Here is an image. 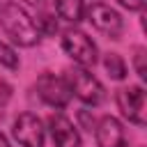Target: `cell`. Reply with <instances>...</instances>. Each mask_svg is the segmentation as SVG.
<instances>
[{
	"mask_svg": "<svg viewBox=\"0 0 147 147\" xmlns=\"http://www.w3.org/2000/svg\"><path fill=\"white\" fill-rule=\"evenodd\" d=\"M34 23H37V28H39L41 34H55L57 32V18L51 11H39L37 18H34Z\"/></svg>",
	"mask_w": 147,
	"mask_h": 147,
	"instance_id": "13",
	"label": "cell"
},
{
	"mask_svg": "<svg viewBox=\"0 0 147 147\" xmlns=\"http://www.w3.org/2000/svg\"><path fill=\"white\" fill-rule=\"evenodd\" d=\"M60 44H62V51L78 64V67H94L99 62V48L96 44L92 41V37L78 28H67L62 30V37H60Z\"/></svg>",
	"mask_w": 147,
	"mask_h": 147,
	"instance_id": "3",
	"label": "cell"
},
{
	"mask_svg": "<svg viewBox=\"0 0 147 147\" xmlns=\"http://www.w3.org/2000/svg\"><path fill=\"white\" fill-rule=\"evenodd\" d=\"M145 2L147 0H117V5L124 7V9H129V11H142L145 9Z\"/></svg>",
	"mask_w": 147,
	"mask_h": 147,
	"instance_id": "16",
	"label": "cell"
},
{
	"mask_svg": "<svg viewBox=\"0 0 147 147\" xmlns=\"http://www.w3.org/2000/svg\"><path fill=\"white\" fill-rule=\"evenodd\" d=\"M94 140L96 147H126V133L124 124L115 115H103L94 124Z\"/></svg>",
	"mask_w": 147,
	"mask_h": 147,
	"instance_id": "9",
	"label": "cell"
},
{
	"mask_svg": "<svg viewBox=\"0 0 147 147\" xmlns=\"http://www.w3.org/2000/svg\"><path fill=\"white\" fill-rule=\"evenodd\" d=\"M11 136L21 147H44L46 142V126L39 115L21 113L11 124Z\"/></svg>",
	"mask_w": 147,
	"mask_h": 147,
	"instance_id": "7",
	"label": "cell"
},
{
	"mask_svg": "<svg viewBox=\"0 0 147 147\" xmlns=\"http://www.w3.org/2000/svg\"><path fill=\"white\" fill-rule=\"evenodd\" d=\"M34 90H37V96L41 99V103L55 108V110H62L69 106L71 101V90H69V83L64 76H55L51 71H44L37 83H34Z\"/></svg>",
	"mask_w": 147,
	"mask_h": 147,
	"instance_id": "5",
	"label": "cell"
},
{
	"mask_svg": "<svg viewBox=\"0 0 147 147\" xmlns=\"http://www.w3.org/2000/svg\"><path fill=\"white\" fill-rule=\"evenodd\" d=\"M25 2H30V5H41L44 0H25Z\"/></svg>",
	"mask_w": 147,
	"mask_h": 147,
	"instance_id": "18",
	"label": "cell"
},
{
	"mask_svg": "<svg viewBox=\"0 0 147 147\" xmlns=\"http://www.w3.org/2000/svg\"><path fill=\"white\" fill-rule=\"evenodd\" d=\"M44 126H46V133L51 136L53 147H80V142H83L78 126L62 110L51 113Z\"/></svg>",
	"mask_w": 147,
	"mask_h": 147,
	"instance_id": "8",
	"label": "cell"
},
{
	"mask_svg": "<svg viewBox=\"0 0 147 147\" xmlns=\"http://www.w3.org/2000/svg\"><path fill=\"white\" fill-rule=\"evenodd\" d=\"M85 7H87L85 0H53L55 16L71 25H76L85 18Z\"/></svg>",
	"mask_w": 147,
	"mask_h": 147,
	"instance_id": "10",
	"label": "cell"
},
{
	"mask_svg": "<svg viewBox=\"0 0 147 147\" xmlns=\"http://www.w3.org/2000/svg\"><path fill=\"white\" fill-rule=\"evenodd\" d=\"M0 30L5 32V37H9L11 44L21 48H32L41 39L34 16L14 0H7L0 5Z\"/></svg>",
	"mask_w": 147,
	"mask_h": 147,
	"instance_id": "1",
	"label": "cell"
},
{
	"mask_svg": "<svg viewBox=\"0 0 147 147\" xmlns=\"http://www.w3.org/2000/svg\"><path fill=\"white\" fill-rule=\"evenodd\" d=\"M145 60H147L145 46H136V48H133V67H136V74L140 76L142 83L147 80V64H145Z\"/></svg>",
	"mask_w": 147,
	"mask_h": 147,
	"instance_id": "14",
	"label": "cell"
},
{
	"mask_svg": "<svg viewBox=\"0 0 147 147\" xmlns=\"http://www.w3.org/2000/svg\"><path fill=\"white\" fill-rule=\"evenodd\" d=\"M0 147H9V140L5 138V133L0 131Z\"/></svg>",
	"mask_w": 147,
	"mask_h": 147,
	"instance_id": "17",
	"label": "cell"
},
{
	"mask_svg": "<svg viewBox=\"0 0 147 147\" xmlns=\"http://www.w3.org/2000/svg\"><path fill=\"white\" fill-rule=\"evenodd\" d=\"M78 122H80V126H78V129H85L87 133H92V131H94V124H96V119H94L92 110H87V108H80V110H78Z\"/></svg>",
	"mask_w": 147,
	"mask_h": 147,
	"instance_id": "15",
	"label": "cell"
},
{
	"mask_svg": "<svg viewBox=\"0 0 147 147\" xmlns=\"http://www.w3.org/2000/svg\"><path fill=\"white\" fill-rule=\"evenodd\" d=\"M67 83H69V90H71V96H76L80 103L85 106H101L106 101V87L103 83L85 67H69L67 74H64Z\"/></svg>",
	"mask_w": 147,
	"mask_h": 147,
	"instance_id": "2",
	"label": "cell"
},
{
	"mask_svg": "<svg viewBox=\"0 0 147 147\" xmlns=\"http://www.w3.org/2000/svg\"><path fill=\"white\" fill-rule=\"evenodd\" d=\"M115 103L122 117L136 126L147 124V99L140 85H124L115 92Z\"/></svg>",
	"mask_w": 147,
	"mask_h": 147,
	"instance_id": "4",
	"label": "cell"
},
{
	"mask_svg": "<svg viewBox=\"0 0 147 147\" xmlns=\"http://www.w3.org/2000/svg\"><path fill=\"white\" fill-rule=\"evenodd\" d=\"M18 64H21V60H18L16 48L11 44H7L5 39H0V67L14 71V69H18Z\"/></svg>",
	"mask_w": 147,
	"mask_h": 147,
	"instance_id": "12",
	"label": "cell"
},
{
	"mask_svg": "<svg viewBox=\"0 0 147 147\" xmlns=\"http://www.w3.org/2000/svg\"><path fill=\"white\" fill-rule=\"evenodd\" d=\"M85 18L92 23V28L110 39H119L124 32V21L119 16L117 9H113L110 5L103 2H92L90 7H85Z\"/></svg>",
	"mask_w": 147,
	"mask_h": 147,
	"instance_id": "6",
	"label": "cell"
},
{
	"mask_svg": "<svg viewBox=\"0 0 147 147\" xmlns=\"http://www.w3.org/2000/svg\"><path fill=\"white\" fill-rule=\"evenodd\" d=\"M103 69L108 71V76L113 80H124L126 78V62L119 53H106L103 55Z\"/></svg>",
	"mask_w": 147,
	"mask_h": 147,
	"instance_id": "11",
	"label": "cell"
}]
</instances>
